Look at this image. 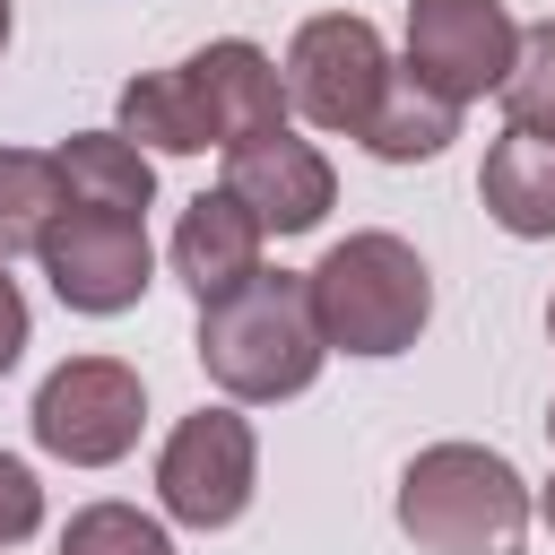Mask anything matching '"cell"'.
I'll use <instances>...</instances> for the list:
<instances>
[{"label": "cell", "mask_w": 555, "mask_h": 555, "mask_svg": "<svg viewBox=\"0 0 555 555\" xmlns=\"http://www.w3.org/2000/svg\"><path fill=\"white\" fill-rule=\"evenodd\" d=\"M191 356H199V373H208L234 408L304 399V390L321 382V364H330V338H321V321H312L304 269H260V278H243L234 295L199 304Z\"/></svg>", "instance_id": "obj_1"}, {"label": "cell", "mask_w": 555, "mask_h": 555, "mask_svg": "<svg viewBox=\"0 0 555 555\" xmlns=\"http://www.w3.org/2000/svg\"><path fill=\"white\" fill-rule=\"evenodd\" d=\"M399 538L416 555H520L529 538V486L486 442H425L399 468Z\"/></svg>", "instance_id": "obj_2"}, {"label": "cell", "mask_w": 555, "mask_h": 555, "mask_svg": "<svg viewBox=\"0 0 555 555\" xmlns=\"http://www.w3.org/2000/svg\"><path fill=\"white\" fill-rule=\"evenodd\" d=\"M304 286H312V321L330 356H408L434 321V269L416 260L408 234H382V225L330 243L304 269Z\"/></svg>", "instance_id": "obj_3"}, {"label": "cell", "mask_w": 555, "mask_h": 555, "mask_svg": "<svg viewBox=\"0 0 555 555\" xmlns=\"http://www.w3.org/2000/svg\"><path fill=\"white\" fill-rule=\"evenodd\" d=\"M286 104L312 121V130H330V139H364V121L382 113V95L399 87V61H390V43H382V26L373 17H356V9H321V17H304L295 35H286Z\"/></svg>", "instance_id": "obj_4"}, {"label": "cell", "mask_w": 555, "mask_h": 555, "mask_svg": "<svg viewBox=\"0 0 555 555\" xmlns=\"http://www.w3.org/2000/svg\"><path fill=\"white\" fill-rule=\"evenodd\" d=\"M35 451L69 460V468H113L139 451V425H147V382L121 364V356H69L43 373L35 408Z\"/></svg>", "instance_id": "obj_5"}, {"label": "cell", "mask_w": 555, "mask_h": 555, "mask_svg": "<svg viewBox=\"0 0 555 555\" xmlns=\"http://www.w3.org/2000/svg\"><path fill=\"white\" fill-rule=\"evenodd\" d=\"M251 486H260V434H251V416L234 399L191 408L156 451V503H165V520H182L199 538L234 529L251 512Z\"/></svg>", "instance_id": "obj_6"}, {"label": "cell", "mask_w": 555, "mask_h": 555, "mask_svg": "<svg viewBox=\"0 0 555 555\" xmlns=\"http://www.w3.org/2000/svg\"><path fill=\"white\" fill-rule=\"evenodd\" d=\"M520 61V17L503 0H408V52L399 69L442 95V104H477V95H503Z\"/></svg>", "instance_id": "obj_7"}, {"label": "cell", "mask_w": 555, "mask_h": 555, "mask_svg": "<svg viewBox=\"0 0 555 555\" xmlns=\"http://www.w3.org/2000/svg\"><path fill=\"white\" fill-rule=\"evenodd\" d=\"M43 278L69 312L87 321H113L130 312L147 286H156V243H147V217H113V208H61V225L43 234Z\"/></svg>", "instance_id": "obj_8"}, {"label": "cell", "mask_w": 555, "mask_h": 555, "mask_svg": "<svg viewBox=\"0 0 555 555\" xmlns=\"http://www.w3.org/2000/svg\"><path fill=\"white\" fill-rule=\"evenodd\" d=\"M225 191H234L269 234H312V225L338 208V165L278 121V130L225 147Z\"/></svg>", "instance_id": "obj_9"}, {"label": "cell", "mask_w": 555, "mask_h": 555, "mask_svg": "<svg viewBox=\"0 0 555 555\" xmlns=\"http://www.w3.org/2000/svg\"><path fill=\"white\" fill-rule=\"evenodd\" d=\"M191 87H199V104H208V121H217V156L234 147V139H260V130H278L295 104H286V69L251 43V35H217V43H199L191 61Z\"/></svg>", "instance_id": "obj_10"}, {"label": "cell", "mask_w": 555, "mask_h": 555, "mask_svg": "<svg viewBox=\"0 0 555 555\" xmlns=\"http://www.w3.org/2000/svg\"><path fill=\"white\" fill-rule=\"evenodd\" d=\"M260 243H269V225L217 182V191H199V199L173 217V278H182L199 304H217V295H234L243 278H260Z\"/></svg>", "instance_id": "obj_11"}, {"label": "cell", "mask_w": 555, "mask_h": 555, "mask_svg": "<svg viewBox=\"0 0 555 555\" xmlns=\"http://www.w3.org/2000/svg\"><path fill=\"white\" fill-rule=\"evenodd\" d=\"M477 199L512 243H546L555 234V139L538 130H503L477 165Z\"/></svg>", "instance_id": "obj_12"}, {"label": "cell", "mask_w": 555, "mask_h": 555, "mask_svg": "<svg viewBox=\"0 0 555 555\" xmlns=\"http://www.w3.org/2000/svg\"><path fill=\"white\" fill-rule=\"evenodd\" d=\"M61 182H69V208H113V217H147L156 199V156L130 139V130H69L61 147Z\"/></svg>", "instance_id": "obj_13"}, {"label": "cell", "mask_w": 555, "mask_h": 555, "mask_svg": "<svg viewBox=\"0 0 555 555\" xmlns=\"http://www.w3.org/2000/svg\"><path fill=\"white\" fill-rule=\"evenodd\" d=\"M121 130L147 156H199V147H217V121H208V104H199V87H191L182 61L173 69H139L121 87Z\"/></svg>", "instance_id": "obj_14"}, {"label": "cell", "mask_w": 555, "mask_h": 555, "mask_svg": "<svg viewBox=\"0 0 555 555\" xmlns=\"http://www.w3.org/2000/svg\"><path fill=\"white\" fill-rule=\"evenodd\" d=\"M61 208H69L61 156L52 147H0V260L43 251V234L61 225Z\"/></svg>", "instance_id": "obj_15"}, {"label": "cell", "mask_w": 555, "mask_h": 555, "mask_svg": "<svg viewBox=\"0 0 555 555\" xmlns=\"http://www.w3.org/2000/svg\"><path fill=\"white\" fill-rule=\"evenodd\" d=\"M460 139V104H442V95H425L408 69H399V87L382 95V113L364 121V156H382V165H434L442 147Z\"/></svg>", "instance_id": "obj_16"}, {"label": "cell", "mask_w": 555, "mask_h": 555, "mask_svg": "<svg viewBox=\"0 0 555 555\" xmlns=\"http://www.w3.org/2000/svg\"><path fill=\"white\" fill-rule=\"evenodd\" d=\"M61 555H173V529L139 503H78L61 529Z\"/></svg>", "instance_id": "obj_17"}, {"label": "cell", "mask_w": 555, "mask_h": 555, "mask_svg": "<svg viewBox=\"0 0 555 555\" xmlns=\"http://www.w3.org/2000/svg\"><path fill=\"white\" fill-rule=\"evenodd\" d=\"M503 113H512V130L555 139V17L520 26V61H512V78H503Z\"/></svg>", "instance_id": "obj_18"}, {"label": "cell", "mask_w": 555, "mask_h": 555, "mask_svg": "<svg viewBox=\"0 0 555 555\" xmlns=\"http://www.w3.org/2000/svg\"><path fill=\"white\" fill-rule=\"evenodd\" d=\"M35 529H43V477H35L17 451H0V555L26 546Z\"/></svg>", "instance_id": "obj_19"}, {"label": "cell", "mask_w": 555, "mask_h": 555, "mask_svg": "<svg viewBox=\"0 0 555 555\" xmlns=\"http://www.w3.org/2000/svg\"><path fill=\"white\" fill-rule=\"evenodd\" d=\"M26 338H35V312H26V286H17V278H9V260H0V373H17Z\"/></svg>", "instance_id": "obj_20"}, {"label": "cell", "mask_w": 555, "mask_h": 555, "mask_svg": "<svg viewBox=\"0 0 555 555\" xmlns=\"http://www.w3.org/2000/svg\"><path fill=\"white\" fill-rule=\"evenodd\" d=\"M538 520H546V529H555V477H546V494H538Z\"/></svg>", "instance_id": "obj_21"}, {"label": "cell", "mask_w": 555, "mask_h": 555, "mask_svg": "<svg viewBox=\"0 0 555 555\" xmlns=\"http://www.w3.org/2000/svg\"><path fill=\"white\" fill-rule=\"evenodd\" d=\"M0 52H9V0H0Z\"/></svg>", "instance_id": "obj_22"}, {"label": "cell", "mask_w": 555, "mask_h": 555, "mask_svg": "<svg viewBox=\"0 0 555 555\" xmlns=\"http://www.w3.org/2000/svg\"><path fill=\"white\" fill-rule=\"evenodd\" d=\"M546 442H555V399H546Z\"/></svg>", "instance_id": "obj_23"}, {"label": "cell", "mask_w": 555, "mask_h": 555, "mask_svg": "<svg viewBox=\"0 0 555 555\" xmlns=\"http://www.w3.org/2000/svg\"><path fill=\"white\" fill-rule=\"evenodd\" d=\"M546 338H555V295H546Z\"/></svg>", "instance_id": "obj_24"}]
</instances>
